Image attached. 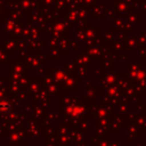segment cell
Segmentation results:
<instances>
[{
	"mask_svg": "<svg viewBox=\"0 0 146 146\" xmlns=\"http://www.w3.org/2000/svg\"><path fill=\"white\" fill-rule=\"evenodd\" d=\"M10 107H11V104L8 99H1L0 100V112L1 113H7L10 111Z\"/></svg>",
	"mask_w": 146,
	"mask_h": 146,
	"instance_id": "obj_1",
	"label": "cell"
}]
</instances>
